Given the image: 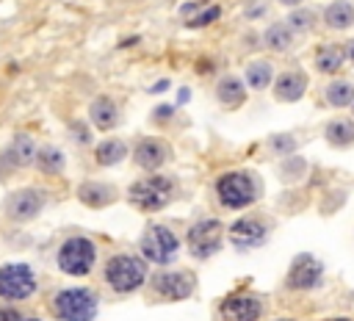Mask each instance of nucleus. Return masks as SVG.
<instances>
[{
	"label": "nucleus",
	"mask_w": 354,
	"mask_h": 321,
	"mask_svg": "<svg viewBox=\"0 0 354 321\" xmlns=\"http://www.w3.org/2000/svg\"><path fill=\"white\" fill-rule=\"evenodd\" d=\"M260 177L249 169H230L216 177V196L227 210H243L260 199Z\"/></svg>",
	"instance_id": "1"
},
{
	"label": "nucleus",
	"mask_w": 354,
	"mask_h": 321,
	"mask_svg": "<svg viewBox=\"0 0 354 321\" xmlns=\"http://www.w3.org/2000/svg\"><path fill=\"white\" fill-rule=\"evenodd\" d=\"M174 191H177L174 177H166V174H158L155 172V174H147V177L130 183L127 202L136 210H141V213H155V210H163L171 202Z\"/></svg>",
	"instance_id": "2"
},
{
	"label": "nucleus",
	"mask_w": 354,
	"mask_h": 321,
	"mask_svg": "<svg viewBox=\"0 0 354 321\" xmlns=\"http://www.w3.org/2000/svg\"><path fill=\"white\" fill-rule=\"evenodd\" d=\"M102 277L108 282L111 291L116 293H133L138 291L147 279H149V268H147V260L138 257V255H111L105 260V268H102Z\"/></svg>",
	"instance_id": "3"
},
{
	"label": "nucleus",
	"mask_w": 354,
	"mask_h": 321,
	"mask_svg": "<svg viewBox=\"0 0 354 321\" xmlns=\"http://www.w3.org/2000/svg\"><path fill=\"white\" fill-rule=\"evenodd\" d=\"M50 307L58 321H94L100 299L91 288H61L53 296Z\"/></svg>",
	"instance_id": "4"
},
{
	"label": "nucleus",
	"mask_w": 354,
	"mask_h": 321,
	"mask_svg": "<svg viewBox=\"0 0 354 321\" xmlns=\"http://www.w3.org/2000/svg\"><path fill=\"white\" fill-rule=\"evenodd\" d=\"M55 263H58V271L69 277H86L97 263V244L88 235H69L58 246Z\"/></svg>",
	"instance_id": "5"
},
{
	"label": "nucleus",
	"mask_w": 354,
	"mask_h": 321,
	"mask_svg": "<svg viewBox=\"0 0 354 321\" xmlns=\"http://www.w3.org/2000/svg\"><path fill=\"white\" fill-rule=\"evenodd\" d=\"M138 249H141V257L147 263L169 266L180 252V238L166 224H149L138 238Z\"/></svg>",
	"instance_id": "6"
},
{
	"label": "nucleus",
	"mask_w": 354,
	"mask_h": 321,
	"mask_svg": "<svg viewBox=\"0 0 354 321\" xmlns=\"http://www.w3.org/2000/svg\"><path fill=\"white\" fill-rule=\"evenodd\" d=\"M224 244V224L218 219H199L185 232V246L194 260H210Z\"/></svg>",
	"instance_id": "7"
},
{
	"label": "nucleus",
	"mask_w": 354,
	"mask_h": 321,
	"mask_svg": "<svg viewBox=\"0 0 354 321\" xmlns=\"http://www.w3.org/2000/svg\"><path fill=\"white\" fill-rule=\"evenodd\" d=\"M39 279L36 271L28 263H6L0 266V299L14 304V302H25L36 293Z\"/></svg>",
	"instance_id": "8"
},
{
	"label": "nucleus",
	"mask_w": 354,
	"mask_h": 321,
	"mask_svg": "<svg viewBox=\"0 0 354 321\" xmlns=\"http://www.w3.org/2000/svg\"><path fill=\"white\" fill-rule=\"evenodd\" d=\"M147 282H149V291L163 302H183L196 291V274L188 268L155 271Z\"/></svg>",
	"instance_id": "9"
},
{
	"label": "nucleus",
	"mask_w": 354,
	"mask_h": 321,
	"mask_svg": "<svg viewBox=\"0 0 354 321\" xmlns=\"http://www.w3.org/2000/svg\"><path fill=\"white\" fill-rule=\"evenodd\" d=\"M47 205V194L41 188H17L6 196L3 202V213L8 221L14 224H25V221H33Z\"/></svg>",
	"instance_id": "10"
},
{
	"label": "nucleus",
	"mask_w": 354,
	"mask_h": 321,
	"mask_svg": "<svg viewBox=\"0 0 354 321\" xmlns=\"http://www.w3.org/2000/svg\"><path fill=\"white\" fill-rule=\"evenodd\" d=\"M268 235H271V221L268 219H263V216H241V219H235L232 224H230V230H227V238H230V244L235 246V249H257V246H263L266 241H268Z\"/></svg>",
	"instance_id": "11"
},
{
	"label": "nucleus",
	"mask_w": 354,
	"mask_h": 321,
	"mask_svg": "<svg viewBox=\"0 0 354 321\" xmlns=\"http://www.w3.org/2000/svg\"><path fill=\"white\" fill-rule=\"evenodd\" d=\"M321 282H324V263L310 252H299L288 268L285 285L290 291H313Z\"/></svg>",
	"instance_id": "12"
},
{
	"label": "nucleus",
	"mask_w": 354,
	"mask_h": 321,
	"mask_svg": "<svg viewBox=\"0 0 354 321\" xmlns=\"http://www.w3.org/2000/svg\"><path fill=\"white\" fill-rule=\"evenodd\" d=\"M171 160V147L163 141V138H155V136H144L138 138V144L133 147V163L141 169V172H149L155 174L160 166H166Z\"/></svg>",
	"instance_id": "13"
},
{
	"label": "nucleus",
	"mask_w": 354,
	"mask_h": 321,
	"mask_svg": "<svg viewBox=\"0 0 354 321\" xmlns=\"http://www.w3.org/2000/svg\"><path fill=\"white\" fill-rule=\"evenodd\" d=\"M218 310L227 321H260L266 313V302L254 293H230Z\"/></svg>",
	"instance_id": "14"
},
{
	"label": "nucleus",
	"mask_w": 354,
	"mask_h": 321,
	"mask_svg": "<svg viewBox=\"0 0 354 321\" xmlns=\"http://www.w3.org/2000/svg\"><path fill=\"white\" fill-rule=\"evenodd\" d=\"M36 152H39V147H36L33 136L17 133V136L8 141V147L3 149L0 163H3L8 172H11V169H25V166H30V163L36 160Z\"/></svg>",
	"instance_id": "15"
},
{
	"label": "nucleus",
	"mask_w": 354,
	"mask_h": 321,
	"mask_svg": "<svg viewBox=\"0 0 354 321\" xmlns=\"http://www.w3.org/2000/svg\"><path fill=\"white\" fill-rule=\"evenodd\" d=\"M307 83H310V77L299 66H290V69L279 72L274 77V97H277V102H299L304 97V91H307Z\"/></svg>",
	"instance_id": "16"
},
{
	"label": "nucleus",
	"mask_w": 354,
	"mask_h": 321,
	"mask_svg": "<svg viewBox=\"0 0 354 321\" xmlns=\"http://www.w3.org/2000/svg\"><path fill=\"white\" fill-rule=\"evenodd\" d=\"M77 199H80L86 208L100 210V208L113 205V202L119 199V191H116L113 183H105V180H83V183L77 185Z\"/></svg>",
	"instance_id": "17"
},
{
	"label": "nucleus",
	"mask_w": 354,
	"mask_h": 321,
	"mask_svg": "<svg viewBox=\"0 0 354 321\" xmlns=\"http://www.w3.org/2000/svg\"><path fill=\"white\" fill-rule=\"evenodd\" d=\"M88 122H91V127H97V130H102V133L113 130V127L119 125V105H116L108 94L94 97L91 105H88Z\"/></svg>",
	"instance_id": "18"
},
{
	"label": "nucleus",
	"mask_w": 354,
	"mask_h": 321,
	"mask_svg": "<svg viewBox=\"0 0 354 321\" xmlns=\"http://www.w3.org/2000/svg\"><path fill=\"white\" fill-rule=\"evenodd\" d=\"M216 100L221 102V108L227 111H235L246 102V89H243V80L235 77V75H224L218 83H216Z\"/></svg>",
	"instance_id": "19"
},
{
	"label": "nucleus",
	"mask_w": 354,
	"mask_h": 321,
	"mask_svg": "<svg viewBox=\"0 0 354 321\" xmlns=\"http://www.w3.org/2000/svg\"><path fill=\"white\" fill-rule=\"evenodd\" d=\"M243 80L254 89V91H266L268 86H274V64L266 58H254L243 66Z\"/></svg>",
	"instance_id": "20"
},
{
	"label": "nucleus",
	"mask_w": 354,
	"mask_h": 321,
	"mask_svg": "<svg viewBox=\"0 0 354 321\" xmlns=\"http://www.w3.org/2000/svg\"><path fill=\"white\" fill-rule=\"evenodd\" d=\"M324 25L332 28V30H346L354 25V3L348 0H332L326 8H324Z\"/></svg>",
	"instance_id": "21"
},
{
	"label": "nucleus",
	"mask_w": 354,
	"mask_h": 321,
	"mask_svg": "<svg viewBox=\"0 0 354 321\" xmlns=\"http://www.w3.org/2000/svg\"><path fill=\"white\" fill-rule=\"evenodd\" d=\"M324 138L335 149H348L354 144V119H332V122H326Z\"/></svg>",
	"instance_id": "22"
},
{
	"label": "nucleus",
	"mask_w": 354,
	"mask_h": 321,
	"mask_svg": "<svg viewBox=\"0 0 354 321\" xmlns=\"http://www.w3.org/2000/svg\"><path fill=\"white\" fill-rule=\"evenodd\" d=\"M346 64V50L340 44H321L315 50V69L321 75H335Z\"/></svg>",
	"instance_id": "23"
},
{
	"label": "nucleus",
	"mask_w": 354,
	"mask_h": 321,
	"mask_svg": "<svg viewBox=\"0 0 354 321\" xmlns=\"http://www.w3.org/2000/svg\"><path fill=\"white\" fill-rule=\"evenodd\" d=\"M127 158V144L122 138H102L94 147V160L97 166H116Z\"/></svg>",
	"instance_id": "24"
},
{
	"label": "nucleus",
	"mask_w": 354,
	"mask_h": 321,
	"mask_svg": "<svg viewBox=\"0 0 354 321\" xmlns=\"http://www.w3.org/2000/svg\"><path fill=\"white\" fill-rule=\"evenodd\" d=\"M33 166H36L41 174H50V177H55V174H61V172L66 169V155H64L58 147L47 144V147H39Z\"/></svg>",
	"instance_id": "25"
},
{
	"label": "nucleus",
	"mask_w": 354,
	"mask_h": 321,
	"mask_svg": "<svg viewBox=\"0 0 354 321\" xmlns=\"http://www.w3.org/2000/svg\"><path fill=\"white\" fill-rule=\"evenodd\" d=\"M263 44H266V50L285 53V50H290V44H293V30H290L285 22H274V25H268V28L263 30Z\"/></svg>",
	"instance_id": "26"
},
{
	"label": "nucleus",
	"mask_w": 354,
	"mask_h": 321,
	"mask_svg": "<svg viewBox=\"0 0 354 321\" xmlns=\"http://www.w3.org/2000/svg\"><path fill=\"white\" fill-rule=\"evenodd\" d=\"M324 100L332 108H351V102H354V83L351 80H332L324 89Z\"/></svg>",
	"instance_id": "27"
},
{
	"label": "nucleus",
	"mask_w": 354,
	"mask_h": 321,
	"mask_svg": "<svg viewBox=\"0 0 354 321\" xmlns=\"http://www.w3.org/2000/svg\"><path fill=\"white\" fill-rule=\"evenodd\" d=\"M315 22H318V14H315L310 6H296V8L288 14V19H285V25H288L293 33H307V30L315 28Z\"/></svg>",
	"instance_id": "28"
},
{
	"label": "nucleus",
	"mask_w": 354,
	"mask_h": 321,
	"mask_svg": "<svg viewBox=\"0 0 354 321\" xmlns=\"http://www.w3.org/2000/svg\"><path fill=\"white\" fill-rule=\"evenodd\" d=\"M268 147H271V152H277V155L288 158V155H293V152H296L299 141H296L290 133H274V136L268 138Z\"/></svg>",
	"instance_id": "29"
},
{
	"label": "nucleus",
	"mask_w": 354,
	"mask_h": 321,
	"mask_svg": "<svg viewBox=\"0 0 354 321\" xmlns=\"http://www.w3.org/2000/svg\"><path fill=\"white\" fill-rule=\"evenodd\" d=\"M221 17V6H205L196 11V17H188V28H207Z\"/></svg>",
	"instance_id": "30"
},
{
	"label": "nucleus",
	"mask_w": 354,
	"mask_h": 321,
	"mask_svg": "<svg viewBox=\"0 0 354 321\" xmlns=\"http://www.w3.org/2000/svg\"><path fill=\"white\" fill-rule=\"evenodd\" d=\"M304 172H307V163H304V158H299V155H288V158L282 160V166H279V174H282L285 180H299Z\"/></svg>",
	"instance_id": "31"
},
{
	"label": "nucleus",
	"mask_w": 354,
	"mask_h": 321,
	"mask_svg": "<svg viewBox=\"0 0 354 321\" xmlns=\"http://www.w3.org/2000/svg\"><path fill=\"white\" fill-rule=\"evenodd\" d=\"M69 136H72V141L80 144V147L91 144V130H88V125H86L83 119H72V122H69Z\"/></svg>",
	"instance_id": "32"
},
{
	"label": "nucleus",
	"mask_w": 354,
	"mask_h": 321,
	"mask_svg": "<svg viewBox=\"0 0 354 321\" xmlns=\"http://www.w3.org/2000/svg\"><path fill=\"white\" fill-rule=\"evenodd\" d=\"M266 11H268V3L266 0H249L243 6V17L246 19H260V17H266Z\"/></svg>",
	"instance_id": "33"
},
{
	"label": "nucleus",
	"mask_w": 354,
	"mask_h": 321,
	"mask_svg": "<svg viewBox=\"0 0 354 321\" xmlns=\"http://www.w3.org/2000/svg\"><path fill=\"white\" fill-rule=\"evenodd\" d=\"M171 116H174V105H158V108H152V122H158V125H166Z\"/></svg>",
	"instance_id": "34"
},
{
	"label": "nucleus",
	"mask_w": 354,
	"mask_h": 321,
	"mask_svg": "<svg viewBox=\"0 0 354 321\" xmlns=\"http://www.w3.org/2000/svg\"><path fill=\"white\" fill-rule=\"evenodd\" d=\"M0 321H22V313L17 307L6 304V307H0Z\"/></svg>",
	"instance_id": "35"
},
{
	"label": "nucleus",
	"mask_w": 354,
	"mask_h": 321,
	"mask_svg": "<svg viewBox=\"0 0 354 321\" xmlns=\"http://www.w3.org/2000/svg\"><path fill=\"white\" fill-rule=\"evenodd\" d=\"M169 86H171L169 80H158V83H152V86H149V94H160V91H166Z\"/></svg>",
	"instance_id": "36"
},
{
	"label": "nucleus",
	"mask_w": 354,
	"mask_h": 321,
	"mask_svg": "<svg viewBox=\"0 0 354 321\" xmlns=\"http://www.w3.org/2000/svg\"><path fill=\"white\" fill-rule=\"evenodd\" d=\"M188 100H191V89H188V86H183V89H180V97H177V105H185Z\"/></svg>",
	"instance_id": "37"
},
{
	"label": "nucleus",
	"mask_w": 354,
	"mask_h": 321,
	"mask_svg": "<svg viewBox=\"0 0 354 321\" xmlns=\"http://www.w3.org/2000/svg\"><path fill=\"white\" fill-rule=\"evenodd\" d=\"M343 50H346V61H351V64H354V39H348Z\"/></svg>",
	"instance_id": "38"
},
{
	"label": "nucleus",
	"mask_w": 354,
	"mask_h": 321,
	"mask_svg": "<svg viewBox=\"0 0 354 321\" xmlns=\"http://www.w3.org/2000/svg\"><path fill=\"white\" fill-rule=\"evenodd\" d=\"M282 6H299V3H304V0H279Z\"/></svg>",
	"instance_id": "39"
},
{
	"label": "nucleus",
	"mask_w": 354,
	"mask_h": 321,
	"mask_svg": "<svg viewBox=\"0 0 354 321\" xmlns=\"http://www.w3.org/2000/svg\"><path fill=\"white\" fill-rule=\"evenodd\" d=\"M22 321H41V318H33V315H30V318H22Z\"/></svg>",
	"instance_id": "40"
},
{
	"label": "nucleus",
	"mask_w": 354,
	"mask_h": 321,
	"mask_svg": "<svg viewBox=\"0 0 354 321\" xmlns=\"http://www.w3.org/2000/svg\"><path fill=\"white\" fill-rule=\"evenodd\" d=\"M329 321H348V318H329Z\"/></svg>",
	"instance_id": "41"
},
{
	"label": "nucleus",
	"mask_w": 354,
	"mask_h": 321,
	"mask_svg": "<svg viewBox=\"0 0 354 321\" xmlns=\"http://www.w3.org/2000/svg\"><path fill=\"white\" fill-rule=\"evenodd\" d=\"M279 321H293V318H279Z\"/></svg>",
	"instance_id": "42"
},
{
	"label": "nucleus",
	"mask_w": 354,
	"mask_h": 321,
	"mask_svg": "<svg viewBox=\"0 0 354 321\" xmlns=\"http://www.w3.org/2000/svg\"><path fill=\"white\" fill-rule=\"evenodd\" d=\"M351 113H354V102H351Z\"/></svg>",
	"instance_id": "43"
}]
</instances>
